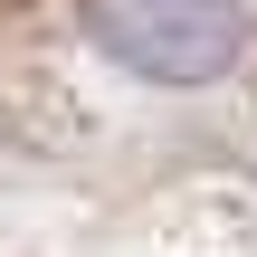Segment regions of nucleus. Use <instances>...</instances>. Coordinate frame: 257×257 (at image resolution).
Returning a JSON list of instances; mask_svg holds the SVG:
<instances>
[{
    "instance_id": "f257e3e1",
    "label": "nucleus",
    "mask_w": 257,
    "mask_h": 257,
    "mask_svg": "<svg viewBox=\"0 0 257 257\" xmlns=\"http://www.w3.org/2000/svg\"><path fill=\"white\" fill-rule=\"evenodd\" d=\"M0 257H257V0H0Z\"/></svg>"
}]
</instances>
